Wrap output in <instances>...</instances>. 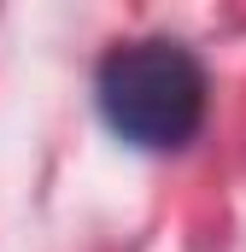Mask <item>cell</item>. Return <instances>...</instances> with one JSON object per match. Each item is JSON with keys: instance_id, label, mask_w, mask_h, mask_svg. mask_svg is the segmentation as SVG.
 Returning <instances> with one entry per match:
<instances>
[{"instance_id": "cell-1", "label": "cell", "mask_w": 246, "mask_h": 252, "mask_svg": "<svg viewBox=\"0 0 246 252\" xmlns=\"http://www.w3.org/2000/svg\"><path fill=\"white\" fill-rule=\"evenodd\" d=\"M94 112L135 153H182L211 118L205 59L176 35L112 41L94 64Z\"/></svg>"}]
</instances>
